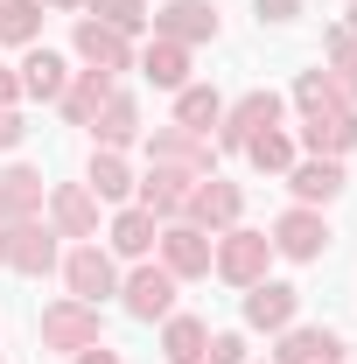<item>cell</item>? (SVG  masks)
Returning <instances> with one entry per match:
<instances>
[{
    "instance_id": "cell-1",
    "label": "cell",
    "mask_w": 357,
    "mask_h": 364,
    "mask_svg": "<svg viewBox=\"0 0 357 364\" xmlns=\"http://www.w3.org/2000/svg\"><path fill=\"white\" fill-rule=\"evenodd\" d=\"M267 259H273V238H267V231H224V245L211 252V267H218L224 280H238V287L267 280Z\"/></svg>"
},
{
    "instance_id": "cell-2",
    "label": "cell",
    "mask_w": 357,
    "mask_h": 364,
    "mask_svg": "<svg viewBox=\"0 0 357 364\" xmlns=\"http://www.w3.org/2000/svg\"><path fill=\"white\" fill-rule=\"evenodd\" d=\"M63 280H70V294L78 301H105V294H119V273H112V252H98V245H78L70 259H63Z\"/></svg>"
},
{
    "instance_id": "cell-3",
    "label": "cell",
    "mask_w": 357,
    "mask_h": 364,
    "mask_svg": "<svg viewBox=\"0 0 357 364\" xmlns=\"http://www.w3.org/2000/svg\"><path fill=\"white\" fill-rule=\"evenodd\" d=\"M119 294H127V316H134V322H161V316H176V273H169V267H140L134 280L119 287Z\"/></svg>"
},
{
    "instance_id": "cell-4",
    "label": "cell",
    "mask_w": 357,
    "mask_h": 364,
    "mask_svg": "<svg viewBox=\"0 0 357 364\" xmlns=\"http://www.w3.org/2000/svg\"><path fill=\"white\" fill-rule=\"evenodd\" d=\"M49 259H56L49 231L28 225V218H7V231H0V267H14V273H49Z\"/></svg>"
},
{
    "instance_id": "cell-5",
    "label": "cell",
    "mask_w": 357,
    "mask_h": 364,
    "mask_svg": "<svg viewBox=\"0 0 357 364\" xmlns=\"http://www.w3.org/2000/svg\"><path fill=\"white\" fill-rule=\"evenodd\" d=\"M43 343H56V350H85V343H98V309L91 301H56L43 316Z\"/></svg>"
},
{
    "instance_id": "cell-6",
    "label": "cell",
    "mask_w": 357,
    "mask_h": 364,
    "mask_svg": "<svg viewBox=\"0 0 357 364\" xmlns=\"http://www.w3.org/2000/svg\"><path fill=\"white\" fill-rule=\"evenodd\" d=\"M161 267L176 273V280L211 273V238H203V225H169L161 231Z\"/></svg>"
},
{
    "instance_id": "cell-7",
    "label": "cell",
    "mask_w": 357,
    "mask_h": 364,
    "mask_svg": "<svg viewBox=\"0 0 357 364\" xmlns=\"http://www.w3.org/2000/svg\"><path fill=\"white\" fill-rule=\"evenodd\" d=\"M294 309H302V294H294L287 280H252V287H245V322H252V329H287Z\"/></svg>"
},
{
    "instance_id": "cell-8",
    "label": "cell",
    "mask_w": 357,
    "mask_h": 364,
    "mask_svg": "<svg viewBox=\"0 0 357 364\" xmlns=\"http://www.w3.org/2000/svg\"><path fill=\"white\" fill-rule=\"evenodd\" d=\"M273 252H287V259H322V252H329V225H322L315 210H287V218L273 225Z\"/></svg>"
},
{
    "instance_id": "cell-9",
    "label": "cell",
    "mask_w": 357,
    "mask_h": 364,
    "mask_svg": "<svg viewBox=\"0 0 357 364\" xmlns=\"http://www.w3.org/2000/svg\"><path fill=\"white\" fill-rule=\"evenodd\" d=\"M154 28H161V43H211L218 36V7L211 0H176V7L154 14Z\"/></svg>"
},
{
    "instance_id": "cell-10",
    "label": "cell",
    "mask_w": 357,
    "mask_h": 364,
    "mask_svg": "<svg viewBox=\"0 0 357 364\" xmlns=\"http://www.w3.org/2000/svg\"><path fill=\"white\" fill-rule=\"evenodd\" d=\"M273 119H280V98H273V91H252V98H238V105L224 112V147H245L252 134H267Z\"/></svg>"
},
{
    "instance_id": "cell-11",
    "label": "cell",
    "mask_w": 357,
    "mask_h": 364,
    "mask_svg": "<svg viewBox=\"0 0 357 364\" xmlns=\"http://www.w3.org/2000/svg\"><path fill=\"white\" fill-rule=\"evenodd\" d=\"M287 182H294V196H302V203H336V196H343V161H329V154L294 161Z\"/></svg>"
},
{
    "instance_id": "cell-12",
    "label": "cell",
    "mask_w": 357,
    "mask_h": 364,
    "mask_svg": "<svg viewBox=\"0 0 357 364\" xmlns=\"http://www.w3.org/2000/svg\"><path fill=\"white\" fill-rule=\"evenodd\" d=\"M78 56H85L91 70H127V36L119 28H105V21H78Z\"/></svg>"
},
{
    "instance_id": "cell-13",
    "label": "cell",
    "mask_w": 357,
    "mask_h": 364,
    "mask_svg": "<svg viewBox=\"0 0 357 364\" xmlns=\"http://www.w3.org/2000/svg\"><path fill=\"white\" fill-rule=\"evenodd\" d=\"M147 147H154V161H161V168H182V176L211 168V147H203V134H189V127H169V134H154Z\"/></svg>"
},
{
    "instance_id": "cell-14",
    "label": "cell",
    "mask_w": 357,
    "mask_h": 364,
    "mask_svg": "<svg viewBox=\"0 0 357 364\" xmlns=\"http://www.w3.org/2000/svg\"><path fill=\"white\" fill-rule=\"evenodd\" d=\"M105 98H112V77H105V70H85L78 85H63V98H56V105H63V119L91 127V119L105 112Z\"/></svg>"
},
{
    "instance_id": "cell-15",
    "label": "cell",
    "mask_w": 357,
    "mask_h": 364,
    "mask_svg": "<svg viewBox=\"0 0 357 364\" xmlns=\"http://www.w3.org/2000/svg\"><path fill=\"white\" fill-rule=\"evenodd\" d=\"M322 358H343L336 329H287L280 350H273V364H322Z\"/></svg>"
},
{
    "instance_id": "cell-16",
    "label": "cell",
    "mask_w": 357,
    "mask_h": 364,
    "mask_svg": "<svg viewBox=\"0 0 357 364\" xmlns=\"http://www.w3.org/2000/svg\"><path fill=\"white\" fill-rule=\"evenodd\" d=\"M203 350H211V329L196 316H169V329H161V358L169 364H203Z\"/></svg>"
},
{
    "instance_id": "cell-17",
    "label": "cell",
    "mask_w": 357,
    "mask_h": 364,
    "mask_svg": "<svg viewBox=\"0 0 357 364\" xmlns=\"http://www.w3.org/2000/svg\"><path fill=\"white\" fill-rule=\"evenodd\" d=\"M140 210H154V218L189 210V176H182V168H154V176H147V189H140Z\"/></svg>"
},
{
    "instance_id": "cell-18",
    "label": "cell",
    "mask_w": 357,
    "mask_h": 364,
    "mask_svg": "<svg viewBox=\"0 0 357 364\" xmlns=\"http://www.w3.org/2000/svg\"><path fill=\"white\" fill-rule=\"evenodd\" d=\"M63 85H70L63 56H49V49H28V56H21V91H28V98H63Z\"/></svg>"
},
{
    "instance_id": "cell-19",
    "label": "cell",
    "mask_w": 357,
    "mask_h": 364,
    "mask_svg": "<svg viewBox=\"0 0 357 364\" xmlns=\"http://www.w3.org/2000/svg\"><path fill=\"white\" fill-rule=\"evenodd\" d=\"M302 140H309L315 154H329V161H336V154H351V147H357V112H329V119H309V127H302Z\"/></svg>"
},
{
    "instance_id": "cell-20",
    "label": "cell",
    "mask_w": 357,
    "mask_h": 364,
    "mask_svg": "<svg viewBox=\"0 0 357 364\" xmlns=\"http://www.w3.org/2000/svg\"><path fill=\"white\" fill-rule=\"evenodd\" d=\"M231 218H238V189H231V182L189 189V225H231Z\"/></svg>"
},
{
    "instance_id": "cell-21",
    "label": "cell",
    "mask_w": 357,
    "mask_h": 364,
    "mask_svg": "<svg viewBox=\"0 0 357 364\" xmlns=\"http://www.w3.org/2000/svg\"><path fill=\"white\" fill-rule=\"evenodd\" d=\"M91 134L105 140V147H127V140H140V112H134V98H119V91H112V98H105V112L91 119Z\"/></svg>"
},
{
    "instance_id": "cell-22",
    "label": "cell",
    "mask_w": 357,
    "mask_h": 364,
    "mask_svg": "<svg viewBox=\"0 0 357 364\" xmlns=\"http://www.w3.org/2000/svg\"><path fill=\"white\" fill-rule=\"evenodd\" d=\"M43 203V176L36 168H7L0 176V218H28Z\"/></svg>"
},
{
    "instance_id": "cell-23",
    "label": "cell",
    "mask_w": 357,
    "mask_h": 364,
    "mask_svg": "<svg viewBox=\"0 0 357 364\" xmlns=\"http://www.w3.org/2000/svg\"><path fill=\"white\" fill-rule=\"evenodd\" d=\"M49 203H56V225L70 231V238H85V231L98 225V203H91V189H78V182H63Z\"/></svg>"
},
{
    "instance_id": "cell-24",
    "label": "cell",
    "mask_w": 357,
    "mask_h": 364,
    "mask_svg": "<svg viewBox=\"0 0 357 364\" xmlns=\"http://www.w3.org/2000/svg\"><path fill=\"white\" fill-rule=\"evenodd\" d=\"M245 154H252V168H260V176H287V168H294V140L280 134V127L252 134V140H245Z\"/></svg>"
},
{
    "instance_id": "cell-25",
    "label": "cell",
    "mask_w": 357,
    "mask_h": 364,
    "mask_svg": "<svg viewBox=\"0 0 357 364\" xmlns=\"http://www.w3.org/2000/svg\"><path fill=\"white\" fill-rule=\"evenodd\" d=\"M147 245H154V210H119L112 218V252L119 259H140Z\"/></svg>"
},
{
    "instance_id": "cell-26",
    "label": "cell",
    "mask_w": 357,
    "mask_h": 364,
    "mask_svg": "<svg viewBox=\"0 0 357 364\" xmlns=\"http://www.w3.org/2000/svg\"><path fill=\"white\" fill-rule=\"evenodd\" d=\"M294 105H302L309 119H329V112H343V91H336V77H322V70H309V77L294 85Z\"/></svg>"
},
{
    "instance_id": "cell-27",
    "label": "cell",
    "mask_w": 357,
    "mask_h": 364,
    "mask_svg": "<svg viewBox=\"0 0 357 364\" xmlns=\"http://www.w3.org/2000/svg\"><path fill=\"white\" fill-rule=\"evenodd\" d=\"M176 112H182V127H189V134H211V127L224 119V98H218V91H203V85H189V91L176 98Z\"/></svg>"
},
{
    "instance_id": "cell-28",
    "label": "cell",
    "mask_w": 357,
    "mask_h": 364,
    "mask_svg": "<svg viewBox=\"0 0 357 364\" xmlns=\"http://www.w3.org/2000/svg\"><path fill=\"white\" fill-rule=\"evenodd\" d=\"M134 189V176H127V161H119V147H105V154H91V196H127Z\"/></svg>"
},
{
    "instance_id": "cell-29",
    "label": "cell",
    "mask_w": 357,
    "mask_h": 364,
    "mask_svg": "<svg viewBox=\"0 0 357 364\" xmlns=\"http://www.w3.org/2000/svg\"><path fill=\"white\" fill-rule=\"evenodd\" d=\"M140 70H147L154 85H182V77H189V49H182V43H154Z\"/></svg>"
},
{
    "instance_id": "cell-30",
    "label": "cell",
    "mask_w": 357,
    "mask_h": 364,
    "mask_svg": "<svg viewBox=\"0 0 357 364\" xmlns=\"http://www.w3.org/2000/svg\"><path fill=\"white\" fill-rule=\"evenodd\" d=\"M43 28V7L36 0H0V43H28Z\"/></svg>"
},
{
    "instance_id": "cell-31",
    "label": "cell",
    "mask_w": 357,
    "mask_h": 364,
    "mask_svg": "<svg viewBox=\"0 0 357 364\" xmlns=\"http://www.w3.org/2000/svg\"><path fill=\"white\" fill-rule=\"evenodd\" d=\"M91 21H105V28H119V36H140V28H147V7H140V0H91Z\"/></svg>"
},
{
    "instance_id": "cell-32",
    "label": "cell",
    "mask_w": 357,
    "mask_h": 364,
    "mask_svg": "<svg viewBox=\"0 0 357 364\" xmlns=\"http://www.w3.org/2000/svg\"><path fill=\"white\" fill-rule=\"evenodd\" d=\"M203 364H245V336H211Z\"/></svg>"
},
{
    "instance_id": "cell-33",
    "label": "cell",
    "mask_w": 357,
    "mask_h": 364,
    "mask_svg": "<svg viewBox=\"0 0 357 364\" xmlns=\"http://www.w3.org/2000/svg\"><path fill=\"white\" fill-rule=\"evenodd\" d=\"M302 14V0H260V21H294Z\"/></svg>"
},
{
    "instance_id": "cell-34",
    "label": "cell",
    "mask_w": 357,
    "mask_h": 364,
    "mask_svg": "<svg viewBox=\"0 0 357 364\" xmlns=\"http://www.w3.org/2000/svg\"><path fill=\"white\" fill-rule=\"evenodd\" d=\"M21 134H28V127H21V112H14V105H0V147H14Z\"/></svg>"
},
{
    "instance_id": "cell-35",
    "label": "cell",
    "mask_w": 357,
    "mask_h": 364,
    "mask_svg": "<svg viewBox=\"0 0 357 364\" xmlns=\"http://www.w3.org/2000/svg\"><path fill=\"white\" fill-rule=\"evenodd\" d=\"M78 364H119V358H112L105 343H85V350H78Z\"/></svg>"
},
{
    "instance_id": "cell-36",
    "label": "cell",
    "mask_w": 357,
    "mask_h": 364,
    "mask_svg": "<svg viewBox=\"0 0 357 364\" xmlns=\"http://www.w3.org/2000/svg\"><path fill=\"white\" fill-rule=\"evenodd\" d=\"M14 98H21V77H14V70H0V105H14Z\"/></svg>"
},
{
    "instance_id": "cell-37",
    "label": "cell",
    "mask_w": 357,
    "mask_h": 364,
    "mask_svg": "<svg viewBox=\"0 0 357 364\" xmlns=\"http://www.w3.org/2000/svg\"><path fill=\"white\" fill-rule=\"evenodd\" d=\"M49 7H91V0H49Z\"/></svg>"
},
{
    "instance_id": "cell-38",
    "label": "cell",
    "mask_w": 357,
    "mask_h": 364,
    "mask_svg": "<svg viewBox=\"0 0 357 364\" xmlns=\"http://www.w3.org/2000/svg\"><path fill=\"white\" fill-rule=\"evenodd\" d=\"M343 28H351V36H357V7H351V21H343Z\"/></svg>"
},
{
    "instance_id": "cell-39",
    "label": "cell",
    "mask_w": 357,
    "mask_h": 364,
    "mask_svg": "<svg viewBox=\"0 0 357 364\" xmlns=\"http://www.w3.org/2000/svg\"><path fill=\"white\" fill-rule=\"evenodd\" d=\"M322 364H336V358H322Z\"/></svg>"
}]
</instances>
